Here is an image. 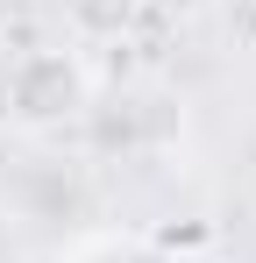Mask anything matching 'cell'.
<instances>
[{
  "label": "cell",
  "instance_id": "1",
  "mask_svg": "<svg viewBox=\"0 0 256 263\" xmlns=\"http://www.w3.org/2000/svg\"><path fill=\"white\" fill-rule=\"evenodd\" d=\"M93 100H100V79L85 64L79 43H36L22 50L0 79V114L22 135H64L93 121Z\"/></svg>",
  "mask_w": 256,
  "mask_h": 263
},
{
  "label": "cell",
  "instance_id": "2",
  "mask_svg": "<svg viewBox=\"0 0 256 263\" xmlns=\"http://www.w3.org/2000/svg\"><path fill=\"white\" fill-rule=\"evenodd\" d=\"M142 14H150V0H64L71 43H121Z\"/></svg>",
  "mask_w": 256,
  "mask_h": 263
}]
</instances>
